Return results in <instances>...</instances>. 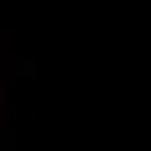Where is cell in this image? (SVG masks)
<instances>
[{
	"mask_svg": "<svg viewBox=\"0 0 151 151\" xmlns=\"http://www.w3.org/2000/svg\"><path fill=\"white\" fill-rule=\"evenodd\" d=\"M21 78V52H16V31L0 26V83H16Z\"/></svg>",
	"mask_w": 151,
	"mask_h": 151,
	"instance_id": "cell-1",
	"label": "cell"
}]
</instances>
